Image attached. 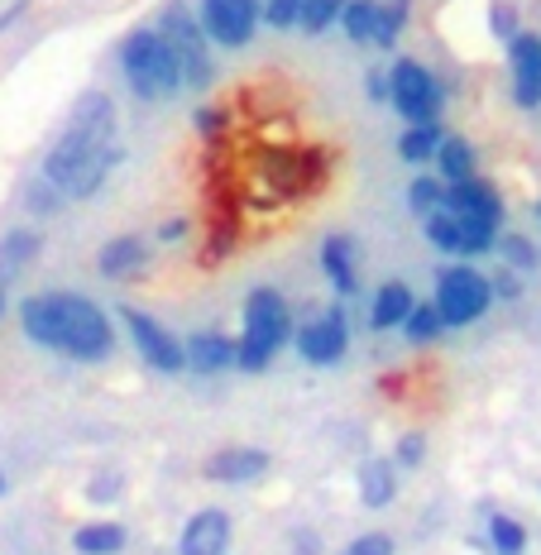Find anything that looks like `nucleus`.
<instances>
[{"label":"nucleus","instance_id":"obj_1","mask_svg":"<svg viewBox=\"0 0 541 555\" xmlns=\"http://www.w3.org/2000/svg\"><path fill=\"white\" fill-rule=\"evenodd\" d=\"M120 164H125V144H120V111H115V96L101 87H87L82 96L67 106V120H63V130H57V139L43 149L39 178L53 182L67 202H91V196L115 178Z\"/></svg>","mask_w":541,"mask_h":555},{"label":"nucleus","instance_id":"obj_2","mask_svg":"<svg viewBox=\"0 0 541 555\" xmlns=\"http://www.w3.org/2000/svg\"><path fill=\"white\" fill-rule=\"evenodd\" d=\"M15 321L34 350L63 354L73 364H106L115 354V321L111 311L73 287H43L20 297Z\"/></svg>","mask_w":541,"mask_h":555},{"label":"nucleus","instance_id":"obj_3","mask_svg":"<svg viewBox=\"0 0 541 555\" xmlns=\"http://www.w3.org/2000/svg\"><path fill=\"white\" fill-rule=\"evenodd\" d=\"M115 63H120V77L125 87H130L134 101H144V106H164V101L182 96V63L178 53L164 43V34L154 25H134L125 34L120 43H115Z\"/></svg>","mask_w":541,"mask_h":555},{"label":"nucleus","instance_id":"obj_4","mask_svg":"<svg viewBox=\"0 0 541 555\" xmlns=\"http://www.w3.org/2000/svg\"><path fill=\"white\" fill-rule=\"evenodd\" d=\"M293 307L279 287H249L240 307V335H235V369L240 374H263L293 345Z\"/></svg>","mask_w":541,"mask_h":555},{"label":"nucleus","instance_id":"obj_5","mask_svg":"<svg viewBox=\"0 0 541 555\" xmlns=\"http://www.w3.org/2000/svg\"><path fill=\"white\" fill-rule=\"evenodd\" d=\"M255 178L263 196L255 206H287L317 196L331 178V154L326 149H307V144H263L255 154Z\"/></svg>","mask_w":541,"mask_h":555},{"label":"nucleus","instance_id":"obj_6","mask_svg":"<svg viewBox=\"0 0 541 555\" xmlns=\"http://www.w3.org/2000/svg\"><path fill=\"white\" fill-rule=\"evenodd\" d=\"M431 307L441 311L446 331H465V326H479L493 307V287H489V273L469 259H451L441 273H436V293H431Z\"/></svg>","mask_w":541,"mask_h":555},{"label":"nucleus","instance_id":"obj_7","mask_svg":"<svg viewBox=\"0 0 541 555\" xmlns=\"http://www.w3.org/2000/svg\"><path fill=\"white\" fill-rule=\"evenodd\" d=\"M154 29L164 34V43L172 53H178L182 63V87L188 91H206L216 82V63H211V43H206V34L197 25V10L182 5V0H164L158 5V20Z\"/></svg>","mask_w":541,"mask_h":555},{"label":"nucleus","instance_id":"obj_8","mask_svg":"<svg viewBox=\"0 0 541 555\" xmlns=\"http://www.w3.org/2000/svg\"><path fill=\"white\" fill-rule=\"evenodd\" d=\"M388 106L402 115V125H436L446 111V87L417 57H398L388 67Z\"/></svg>","mask_w":541,"mask_h":555},{"label":"nucleus","instance_id":"obj_9","mask_svg":"<svg viewBox=\"0 0 541 555\" xmlns=\"http://www.w3.org/2000/svg\"><path fill=\"white\" fill-rule=\"evenodd\" d=\"M197 25L211 49H249L263 25V0H197Z\"/></svg>","mask_w":541,"mask_h":555},{"label":"nucleus","instance_id":"obj_10","mask_svg":"<svg viewBox=\"0 0 541 555\" xmlns=\"http://www.w3.org/2000/svg\"><path fill=\"white\" fill-rule=\"evenodd\" d=\"M115 317H120V326L130 331L134 354H140L149 369H158V374H188V354H182V340L164 326V321L154 317V311H144V307H120Z\"/></svg>","mask_w":541,"mask_h":555},{"label":"nucleus","instance_id":"obj_11","mask_svg":"<svg viewBox=\"0 0 541 555\" xmlns=\"http://www.w3.org/2000/svg\"><path fill=\"white\" fill-rule=\"evenodd\" d=\"M293 350L302 364L312 369H336L350 354V321L345 307H326L317 317H307L302 326H293Z\"/></svg>","mask_w":541,"mask_h":555},{"label":"nucleus","instance_id":"obj_12","mask_svg":"<svg viewBox=\"0 0 541 555\" xmlns=\"http://www.w3.org/2000/svg\"><path fill=\"white\" fill-rule=\"evenodd\" d=\"M273 469V455L263 446H221L202 460V479L221 489H249Z\"/></svg>","mask_w":541,"mask_h":555},{"label":"nucleus","instance_id":"obj_13","mask_svg":"<svg viewBox=\"0 0 541 555\" xmlns=\"http://www.w3.org/2000/svg\"><path fill=\"white\" fill-rule=\"evenodd\" d=\"M240 235H245V225H240V192L235 182L230 188H216L211 196V221H206V245H202V263H226L230 254L240 249Z\"/></svg>","mask_w":541,"mask_h":555},{"label":"nucleus","instance_id":"obj_14","mask_svg":"<svg viewBox=\"0 0 541 555\" xmlns=\"http://www.w3.org/2000/svg\"><path fill=\"white\" fill-rule=\"evenodd\" d=\"M446 211L460 221H475L489 230H503V196L489 178H465V182H446Z\"/></svg>","mask_w":541,"mask_h":555},{"label":"nucleus","instance_id":"obj_15","mask_svg":"<svg viewBox=\"0 0 541 555\" xmlns=\"http://www.w3.org/2000/svg\"><path fill=\"white\" fill-rule=\"evenodd\" d=\"M149 263H154V240L149 235H111L96 249V273L106 283H134L149 273Z\"/></svg>","mask_w":541,"mask_h":555},{"label":"nucleus","instance_id":"obj_16","mask_svg":"<svg viewBox=\"0 0 541 555\" xmlns=\"http://www.w3.org/2000/svg\"><path fill=\"white\" fill-rule=\"evenodd\" d=\"M235 541V517L226 507H197L178 531V555H226Z\"/></svg>","mask_w":541,"mask_h":555},{"label":"nucleus","instance_id":"obj_17","mask_svg":"<svg viewBox=\"0 0 541 555\" xmlns=\"http://www.w3.org/2000/svg\"><path fill=\"white\" fill-rule=\"evenodd\" d=\"M508 49V73H513V101L523 111L541 106V34H517L503 43Z\"/></svg>","mask_w":541,"mask_h":555},{"label":"nucleus","instance_id":"obj_18","mask_svg":"<svg viewBox=\"0 0 541 555\" xmlns=\"http://www.w3.org/2000/svg\"><path fill=\"white\" fill-rule=\"evenodd\" d=\"M321 273H326V283L336 287V297H355L360 293V245H355V235H326L321 240Z\"/></svg>","mask_w":541,"mask_h":555},{"label":"nucleus","instance_id":"obj_19","mask_svg":"<svg viewBox=\"0 0 541 555\" xmlns=\"http://www.w3.org/2000/svg\"><path fill=\"white\" fill-rule=\"evenodd\" d=\"M182 354H188V374L197 378H216L235 369V335L226 331H197L182 340Z\"/></svg>","mask_w":541,"mask_h":555},{"label":"nucleus","instance_id":"obj_20","mask_svg":"<svg viewBox=\"0 0 541 555\" xmlns=\"http://www.w3.org/2000/svg\"><path fill=\"white\" fill-rule=\"evenodd\" d=\"M43 245H49V240H43V230H34V225H15L0 235V287H5V293L20 273H29L34 263L43 259Z\"/></svg>","mask_w":541,"mask_h":555},{"label":"nucleus","instance_id":"obj_21","mask_svg":"<svg viewBox=\"0 0 541 555\" xmlns=\"http://www.w3.org/2000/svg\"><path fill=\"white\" fill-rule=\"evenodd\" d=\"M398 474L402 469L388 455L360 460V469H355V493H360V503L370 507V513H384V507L398 499Z\"/></svg>","mask_w":541,"mask_h":555},{"label":"nucleus","instance_id":"obj_22","mask_svg":"<svg viewBox=\"0 0 541 555\" xmlns=\"http://www.w3.org/2000/svg\"><path fill=\"white\" fill-rule=\"evenodd\" d=\"M417 307V293H412L402 278H388V283L374 287L370 297V331H398L408 321V311Z\"/></svg>","mask_w":541,"mask_h":555},{"label":"nucleus","instance_id":"obj_23","mask_svg":"<svg viewBox=\"0 0 541 555\" xmlns=\"http://www.w3.org/2000/svg\"><path fill=\"white\" fill-rule=\"evenodd\" d=\"M431 172H436L441 182H465V178H475V172H479V149L469 144L465 134H446L441 149H436V158H431Z\"/></svg>","mask_w":541,"mask_h":555},{"label":"nucleus","instance_id":"obj_24","mask_svg":"<svg viewBox=\"0 0 541 555\" xmlns=\"http://www.w3.org/2000/svg\"><path fill=\"white\" fill-rule=\"evenodd\" d=\"M130 546V531L111 517H96V522H82L73 531V551L77 555H120Z\"/></svg>","mask_w":541,"mask_h":555},{"label":"nucleus","instance_id":"obj_25","mask_svg":"<svg viewBox=\"0 0 541 555\" xmlns=\"http://www.w3.org/2000/svg\"><path fill=\"white\" fill-rule=\"evenodd\" d=\"M441 139H446V125L436 120V125H402V134H398V158L402 164H412V168H431V158H436V149H441Z\"/></svg>","mask_w":541,"mask_h":555},{"label":"nucleus","instance_id":"obj_26","mask_svg":"<svg viewBox=\"0 0 541 555\" xmlns=\"http://www.w3.org/2000/svg\"><path fill=\"white\" fill-rule=\"evenodd\" d=\"M398 331H402V340L422 350V345H436V340H441V335H446V321H441V311H436L431 302H422V297H417V307L408 311V321H402Z\"/></svg>","mask_w":541,"mask_h":555},{"label":"nucleus","instance_id":"obj_27","mask_svg":"<svg viewBox=\"0 0 541 555\" xmlns=\"http://www.w3.org/2000/svg\"><path fill=\"white\" fill-rule=\"evenodd\" d=\"M493 254H499L503 269H513V273H532L537 263H541V249L527 235H517V230H499V240H493Z\"/></svg>","mask_w":541,"mask_h":555},{"label":"nucleus","instance_id":"obj_28","mask_svg":"<svg viewBox=\"0 0 541 555\" xmlns=\"http://www.w3.org/2000/svg\"><path fill=\"white\" fill-rule=\"evenodd\" d=\"M422 240L436 249V254H446V259H460V221L451 211H431V216H422Z\"/></svg>","mask_w":541,"mask_h":555},{"label":"nucleus","instance_id":"obj_29","mask_svg":"<svg viewBox=\"0 0 541 555\" xmlns=\"http://www.w3.org/2000/svg\"><path fill=\"white\" fill-rule=\"evenodd\" d=\"M340 29L350 43H374L378 29V0H345L340 10Z\"/></svg>","mask_w":541,"mask_h":555},{"label":"nucleus","instance_id":"obj_30","mask_svg":"<svg viewBox=\"0 0 541 555\" xmlns=\"http://www.w3.org/2000/svg\"><path fill=\"white\" fill-rule=\"evenodd\" d=\"M412 20V0H378V29H374V49H398L402 29Z\"/></svg>","mask_w":541,"mask_h":555},{"label":"nucleus","instance_id":"obj_31","mask_svg":"<svg viewBox=\"0 0 541 555\" xmlns=\"http://www.w3.org/2000/svg\"><path fill=\"white\" fill-rule=\"evenodd\" d=\"M489 551L493 555H527V527L508 513H489Z\"/></svg>","mask_w":541,"mask_h":555},{"label":"nucleus","instance_id":"obj_32","mask_svg":"<svg viewBox=\"0 0 541 555\" xmlns=\"http://www.w3.org/2000/svg\"><path fill=\"white\" fill-rule=\"evenodd\" d=\"M408 206H412V216H431V211H441L446 206V182L436 178V172H417V178L408 182Z\"/></svg>","mask_w":541,"mask_h":555},{"label":"nucleus","instance_id":"obj_33","mask_svg":"<svg viewBox=\"0 0 541 555\" xmlns=\"http://www.w3.org/2000/svg\"><path fill=\"white\" fill-rule=\"evenodd\" d=\"M340 10H345V0H302V15H297V29L302 34H326V29H336L340 25Z\"/></svg>","mask_w":541,"mask_h":555},{"label":"nucleus","instance_id":"obj_34","mask_svg":"<svg viewBox=\"0 0 541 555\" xmlns=\"http://www.w3.org/2000/svg\"><path fill=\"white\" fill-rule=\"evenodd\" d=\"M192 125H197V134L206 139L211 149H221L230 139V125H235V115H230L226 106H197L192 111Z\"/></svg>","mask_w":541,"mask_h":555},{"label":"nucleus","instance_id":"obj_35","mask_svg":"<svg viewBox=\"0 0 541 555\" xmlns=\"http://www.w3.org/2000/svg\"><path fill=\"white\" fill-rule=\"evenodd\" d=\"M63 202H67V196L57 192L53 182H43L39 172H34V178L25 182V206H29L34 216H53V211H63Z\"/></svg>","mask_w":541,"mask_h":555},{"label":"nucleus","instance_id":"obj_36","mask_svg":"<svg viewBox=\"0 0 541 555\" xmlns=\"http://www.w3.org/2000/svg\"><path fill=\"white\" fill-rule=\"evenodd\" d=\"M388 460H394L398 469H422V460H427V431H402Z\"/></svg>","mask_w":541,"mask_h":555},{"label":"nucleus","instance_id":"obj_37","mask_svg":"<svg viewBox=\"0 0 541 555\" xmlns=\"http://www.w3.org/2000/svg\"><path fill=\"white\" fill-rule=\"evenodd\" d=\"M125 493V474L120 469H96L91 474V483H87V499L96 503V507H106V503H115Z\"/></svg>","mask_w":541,"mask_h":555},{"label":"nucleus","instance_id":"obj_38","mask_svg":"<svg viewBox=\"0 0 541 555\" xmlns=\"http://www.w3.org/2000/svg\"><path fill=\"white\" fill-rule=\"evenodd\" d=\"M302 0H263V25L269 29H297Z\"/></svg>","mask_w":541,"mask_h":555},{"label":"nucleus","instance_id":"obj_39","mask_svg":"<svg viewBox=\"0 0 541 555\" xmlns=\"http://www.w3.org/2000/svg\"><path fill=\"white\" fill-rule=\"evenodd\" d=\"M489 29H493V39H503V43L523 34V29H517V10L508 5V0H493V5H489Z\"/></svg>","mask_w":541,"mask_h":555},{"label":"nucleus","instance_id":"obj_40","mask_svg":"<svg viewBox=\"0 0 541 555\" xmlns=\"http://www.w3.org/2000/svg\"><path fill=\"white\" fill-rule=\"evenodd\" d=\"M340 555H394V537H388V531H364V537H355Z\"/></svg>","mask_w":541,"mask_h":555},{"label":"nucleus","instance_id":"obj_41","mask_svg":"<svg viewBox=\"0 0 541 555\" xmlns=\"http://www.w3.org/2000/svg\"><path fill=\"white\" fill-rule=\"evenodd\" d=\"M489 287H493V302H517L523 297V273H513V269H499V273H489Z\"/></svg>","mask_w":541,"mask_h":555},{"label":"nucleus","instance_id":"obj_42","mask_svg":"<svg viewBox=\"0 0 541 555\" xmlns=\"http://www.w3.org/2000/svg\"><path fill=\"white\" fill-rule=\"evenodd\" d=\"M188 235H192V216H168V221H158V230L149 240H158V245H182Z\"/></svg>","mask_w":541,"mask_h":555},{"label":"nucleus","instance_id":"obj_43","mask_svg":"<svg viewBox=\"0 0 541 555\" xmlns=\"http://www.w3.org/2000/svg\"><path fill=\"white\" fill-rule=\"evenodd\" d=\"M293 555H321V537L312 527H297L293 531Z\"/></svg>","mask_w":541,"mask_h":555},{"label":"nucleus","instance_id":"obj_44","mask_svg":"<svg viewBox=\"0 0 541 555\" xmlns=\"http://www.w3.org/2000/svg\"><path fill=\"white\" fill-rule=\"evenodd\" d=\"M364 91H370L374 106H388V73H378V67H374V73L364 77Z\"/></svg>","mask_w":541,"mask_h":555},{"label":"nucleus","instance_id":"obj_45","mask_svg":"<svg viewBox=\"0 0 541 555\" xmlns=\"http://www.w3.org/2000/svg\"><path fill=\"white\" fill-rule=\"evenodd\" d=\"M25 15H29V0H10V10L0 15V34H10V29H15Z\"/></svg>","mask_w":541,"mask_h":555},{"label":"nucleus","instance_id":"obj_46","mask_svg":"<svg viewBox=\"0 0 541 555\" xmlns=\"http://www.w3.org/2000/svg\"><path fill=\"white\" fill-rule=\"evenodd\" d=\"M5 307H10V297H5V287H0V321H5Z\"/></svg>","mask_w":541,"mask_h":555},{"label":"nucleus","instance_id":"obj_47","mask_svg":"<svg viewBox=\"0 0 541 555\" xmlns=\"http://www.w3.org/2000/svg\"><path fill=\"white\" fill-rule=\"evenodd\" d=\"M5 493H10V479H5V469H0V499H5Z\"/></svg>","mask_w":541,"mask_h":555},{"label":"nucleus","instance_id":"obj_48","mask_svg":"<svg viewBox=\"0 0 541 555\" xmlns=\"http://www.w3.org/2000/svg\"><path fill=\"white\" fill-rule=\"evenodd\" d=\"M532 216H537V221H541V202H537V206H532Z\"/></svg>","mask_w":541,"mask_h":555}]
</instances>
